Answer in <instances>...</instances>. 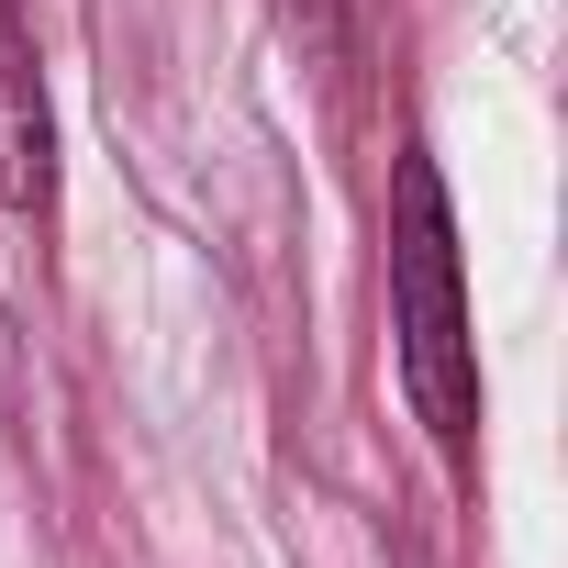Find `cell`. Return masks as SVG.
Wrapping results in <instances>:
<instances>
[{
  "label": "cell",
  "mask_w": 568,
  "mask_h": 568,
  "mask_svg": "<svg viewBox=\"0 0 568 568\" xmlns=\"http://www.w3.org/2000/svg\"><path fill=\"white\" fill-rule=\"evenodd\" d=\"M390 324H402V379L446 468L479 446V357H468V302H457V223L435 156H402V223H390Z\"/></svg>",
  "instance_id": "cell-1"
},
{
  "label": "cell",
  "mask_w": 568,
  "mask_h": 568,
  "mask_svg": "<svg viewBox=\"0 0 568 568\" xmlns=\"http://www.w3.org/2000/svg\"><path fill=\"white\" fill-rule=\"evenodd\" d=\"M0 212H34V223L57 212V112H45L23 0H0Z\"/></svg>",
  "instance_id": "cell-2"
},
{
  "label": "cell",
  "mask_w": 568,
  "mask_h": 568,
  "mask_svg": "<svg viewBox=\"0 0 568 568\" xmlns=\"http://www.w3.org/2000/svg\"><path fill=\"white\" fill-rule=\"evenodd\" d=\"M278 23H291V45H302L313 68L346 57V0H278Z\"/></svg>",
  "instance_id": "cell-3"
}]
</instances>
